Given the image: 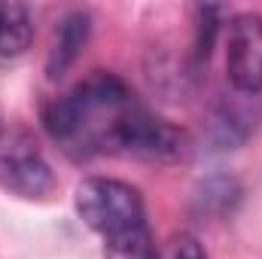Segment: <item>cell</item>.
Segmentation results:
<instances>
[{"label": "cell", "instance_id": "ba28073f", "mask_svg": "<svg viewBox=\"0 0 262 259\" xmlns=\"http://www.w3.org/2000/svg\"><path fill=\"white\" fill-rule=\"evenodd\" d=\"M220 15L223 9L220 6H195V61H207L210 55V46L216 40V31H220Z\"/></svg>", "mask_w": 262, "mask_h": 259}, {"label": "cell", "instance_id": "5b68a950", "mask_svg": "<svg viewBox=\"0 0 262 259\" xmlns=\"http://www.w3.org/2000/svg\"><path fill=\"white\" fill-rule=\"evenodd\" d=\"M256 128V95L235 92L232 98H223L210 116V137L220 149H235L250 137Z\"/></svg>", "mask_w": 262, "mask_h": 259}, {"label": "cell", "instance_id": "3957f363", "mask_svg": "<svg viewBox=\"0 0 262 259\" xmlns=\"http://www.w3.org/2000/svg\"><path fill=\"white\" fill-rule=\"evenodd\" d=\"M0 186L21 198H43L52 192V168L28 131L9 128L0 134Z\"/></svg>", "mask_w": 262, "mask_h": 259}, {"label": "cell", "instance_id": "7a4b0ae2", "mask_svg": "<svg viewBox=\"0 0 262 259\" xmlns=\"http://www.w3.org/2000/svg\"><path fill=\"white\" fill-rule=\"evenodd\" d=\"M76 213L104 238L107 259H152L156 241L146 226L143 195L116 177H85L76 186Z\"/></svg>", "mask_w": 262, "mask_h": 259}, {"label": "cell", "instance_id": "8992f818", "mask_svg": "<svg viewBox=\"0 0 262 259\" xmlns=\"http://www.w3.org/2000/svg\"><path fill=\"white\" fill-rule=\"evenodd\" d=\"M89 34H92V18H89V12H70V15L61 18V25L55 28V43H52V49H49V58H46V73H49V79L64 76L67 67L79 58L82 46L89 43Z\"/></svg>", "mask_w": 262, "mask_h": 259}, {"label": "cell", "instance_id": "52a82bcc", "mask_svg": "<svg viewBox=\"0 0 262 259\" xmlns=\"http://www.w3.org/2000/svg\"><path fill=\"white\" fill-rule=\"evenodd\" d=\"M34 40V21L28 6L0 3V58L21 55Z\"/></svg>", "mask_w": 262, "mask_h": 259}, {"label": "cell", "instance_id": "277c9868", "mask_svg": "<svg viewBox=\"0 0 262 259\" xmlns=\"http://www.w3.org/2000/svg\"><path fill=\"white\" fill-rule=\"evenodd\" d=\"M226 73L235 92L259 95L262 92V15L238 12L229 21L226 37Z\"/></svg>", "mask_w": 262, "mask_h": 259}, {"label": "cell", "instance_id": "9c48e42d", "mask_svg": "<svg viewBox=\"0 0 262 259\" xmlns=\"http://www.w3.org/2000/svg\"><path fill=\"white\" fill-rule=\"evenodd\" d=\"M152 259H207L201 241L189 232H177L171 235L165 244H156V253Z\"/></svg>", "mask_w": 262, "mask_h": 259}, {"label": "cell", "instance_id": "6da1fadb", "mask_svg": "<svg viewBox=\"0 0 262 259\" xmlns=\"http://www.w3.org/2000/svg\"><path fill=\"white\" fill-rule=\"evenodd\" d=\"M43 125L55 143L73 156H134L149 162H177L186 153V134L152 116L116 73L95 70L43 110Z\"/></svg>", "mask_w": 262, "mask_h": 259}]
</instances>
